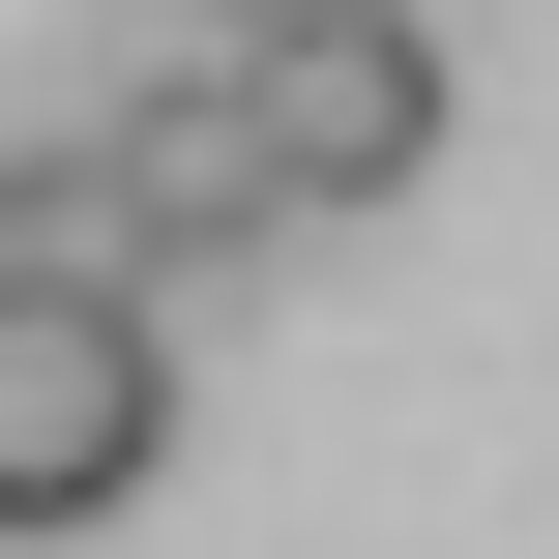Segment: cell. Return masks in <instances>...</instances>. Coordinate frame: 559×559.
<instances>
[{
    "label": "cell",
    "instance_id": "1",
    "mask_svg": "<svg viewBox=\"0 0 559 559\" xmlns=\"http://www.w3.org/2000/svg\"><path fill=\"white\" fill-rule=\"evenodd\" d=\"M59 177V295H177V265H236V236H295L265 206V88L236 59H147L88 147H29Z\"/></svg>",
    "mask_w": 559,
    "mask_h": 559
},
{
    "label": "cell",
    "instance_id": "2",
    "mask_svg": "<svg viewBox=\"0 0 559 559\" xmlns=\"http://www.w3.org/2000/svg\"><path fill=\"white\" fill-rule=\"evenodd\" d=\"M177 442V354L147 295H0V531H118Z\"/></svg>",
    "mask_w": 559,
    "mask_h": 559
},
{
    "label": "cell",
    "instance_id": "3",
    "mask_svg": "<svg viewBox=\"0 0 559 559\" xmlns=\"http://www.w3.org/2000/svg\"><path fill=\"white\" fill-rule=\"evenodd\" d=\"M265 88V206H413L442 177V29L383 0V29H295V59H236Z\"/></svg>",
    "mask_w": 559,
    "mask_h": 559
},
{
    "label": "cell",
    "instance_id": "4",
    "mask_svg": "<svg viewBox=\"0 0 559 559\" xmlns=\"http://www.w3.org/2000/svg\"><path fill=\"white\" fill-rule=\"evenodd\" d=\"M0 295H59V177H29V147H0Z\"/></svg>",
    "mask_w": 559,
    "mask_h": 559
},
{
    "label": "cell",
    "instance_id": "5",
    "mask_svg": "<svg viewBox=\"0 0 559 559\" xmlns=\"http://www.w3.org/2000/svg\"><path fill=\"white\" fill-rule=\"evenodd\" d=\"M206 29H236V59H295V29H383V0H206Z\"/></svg>",
    "mask_w": 559,
    "mask_h": 559
}]
</instances>
